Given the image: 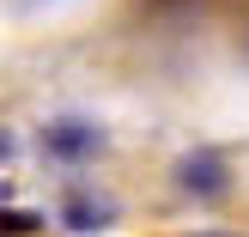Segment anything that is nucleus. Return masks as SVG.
Returning a JSON list of instances; mask_svg holds the SVG:
<instances>
[{
	"instance_id": "423d86ee",
	"label": "nucleus",
	"mask_w": 249,
	"mask_h": 237,
	"mask_svg": "<svg viewBox=\"0 0 249 237\" xmlns=\"http://www.w3.org/2000/svg\"><path fill=\"white\" fill-rule=\"evenodd\" d=\"M195 237H237V231H195Z\"/></svg>"
},
{
	"instance_id": "f03ea898",
	"label": "nucleus",
	"mask_w": 249,
	"mask_h": 237,
	"mask_svg": "<svg viewBox=\"0 0 249 237\" xmlns=\"http://www.w3.org/2000/svg\"><path fill=\"white\" fill-rule=\"evenodd\" d=\"M170 189L182 195V201H225L231 189H237V170H231V152L225 146H189V152L170 164Z\"/></svg>"
},
{
	"instance_id": "7ed1b4c3",
	"label": "nucleus",
	"mask_w": 249,
	"mask_h": 237,
	"mask_svg": "<svg viewBox=\"0 0 249 237\" xmlns=\"http://www.w3.org/2000/svg\"><path fill=\"white\" fill-rule=\"evenodd\" d=\"M55 219L67 231H79V237H91V231H109L122 219V207H116V195H104V189H91V182H73V189H61V207H55Z\"/></svg>"
},
{
	"instance_id": "f257e3e1",
	"label": "nucleus",
	"mask_w": 249,
	"mask_h": 237,
	"mask_svg": "<svg viewBox=\"0 0 249 237\" xmlns=\"http://www.w3.org/2000/svg\"><path fill=\"white\" fill-rule=\"evenodd\" d=\"M36 152L55 170H85V164H97L109 152V128L91 122V116H55V122L36 128Z\"/></svg>"
},
{
	"instance_id": "20e7f679",
	"label": "nucleus",
	"mask_w": 249,
	"mask_h": 237,
	"mask_svg": "<svg viewBox=\"0 0 249 237\" xmlns=\"http://www.w3.org/2000/svg\"><path fill=\"white\" fill-rule=\"evenodd\" d=\"M36 225H43L36 213H6V207H0V237H31Z\"/></svg>"
},
{
	"instance_id": "39448f33",
	"label": "nucleus",
	"mask_w": 249,
	"mask_h": 237,
	"mask_svg": "<svg viewBox=\"0 0 249 237\" xmlns=\"http://www.w3.org/2000/svg\"><path fill=\"white\" fill-rule=\"evenodd\" d=\"M12 158H18V140H12V134L0 128V164H12Z\"/></svg>"
},
{
	"instance_id": "0eeeda50",
	"label": "nucleus",
	"mask_w": 249,
	"mask_h": 237,
	"mask_svg": "<svg viewBox=\"0 0 249 237\" xmlns=\"http://www.w3.org/2000/svg\"><path fill=\"white\" fill-rule=\"evenodd\" d=\"M0 207H6V182H0Z\"/></svg>"
}]
</instances>
